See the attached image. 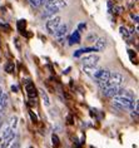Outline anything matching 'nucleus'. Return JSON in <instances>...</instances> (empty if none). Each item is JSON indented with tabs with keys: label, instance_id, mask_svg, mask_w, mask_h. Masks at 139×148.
<instances>
[{
	"label": "nucleus",
	"instance_id": "obj_1",
	"mask_svg": "<svg viewBox=\"0 0 139 148\" xmlns=\"http://www.w3.org/2000/svg\"><path fill=\"white\" fill-rule=\"evenodd\" d=\"M60 24H61V18L60 16H58V15L57 16H52V18H49V19L46 20L45 29L48 30L49 34H54Z\"/></svg>",
	"mask_w": 139,
	"mask_h": 148
},
{
	"label": "nucleus",
	"instance_id": "obj_2",
	"mask_svg": "<svg viewBox=\"0 0 139 148\" xmlns=\"http://www.w3.org/2000/svg\"><path fill=\"white\" fill-rule=\"evenodd\" d=\"M99 55H95V54H90V55H87L82 59V63L84 66H95L98 63H99Z\"/></svg>",
	"mask_w": 139,
	"mask_h": 148
},
{
	"label": "nucleus",
	"instance_id": "obj_3",
	"mask_svg": "<svg viewBox=\"0 0 139 148\" xmlns=\"http://www.w3.org/2000/svg\"><path fill=\"white\" fill-rule=\"evenodd\" d=\"M124 82V77H123V74H120L118 72H115V73H110V78H109V84L110 86H120Z\"/></svg>",
	"mask_w": 139,
	"mask_h": 148
},
{
	"label": "nucleus",
	"instance_id": "obj_4",
	"mask_svg": "<svg viewBox=\"0 0 139 148\" xmlns=\"http://www.w3.org/2000/svg\"><path fill=\"white\" fill-rule=\"evenodd\" d=\"M119 90H120V88L118 86H108L103 89V94L105 95V97L114 98L115 95L119 94Z\"/></svg>",
	"mask_w": 139,
	"mask_h": 148
},
{
	"label": "nucleus",
	"instance_id": "obj_5",
	"mask_svg": "<svg viewBox=\"0 0 139 148\" xmlns=\"http://www.w3.org/2000/svg\"><path fill=\"white\" fill-rule=\"evenodd\" d=\"M25 89H27V93L29 95V98H36V95H38V89H36V87L34 86L33 82L28 80L27 86H25Z\"/></svg>",
	"mask_w": 139,
	"mask_h": 148
},
{
	"label": "nucleus",
	"instance_id": "obj_6",
	"mask_svg": "<svg viewBox=\"0 0 139 148\" xmlns=\"http://www.w3.org/2000/svg\"><path fill=\"white\" fill-rule=\"evenodd\" d=\"M82 42V36H80V33L78 30H74L73 34L69 36V44L73 45V44H80Z\"/></svg>",
	"mask_w": 139,
	"mask_h": 148
},
{
	"label": "nucleus",
	"instance_id": "obj_7",
	"mask_svg": "<svg viewBox=\"0 0 139 148\" xmlns=\"http://www.w3.org/2000/svg\"><path fill=\"white\" fill-rule=\"evenodd\" d=\"M97 49V51H103L105 48H107V39L104 38V36H102V38H98L97 42H95V47H94Z\"/></svg>",
	"mask_w": 139,
	"mask_h": 148
},
{
	"label": "nucleus",
	"instance_id": "obj_8",
	"mask_svg": "<svg viewBox=\"0 0 139 148\" xmlns=\"http://www.w3.org/2000/svg\"><path fill=\"white\" fill-rule=\"evenodd\" d=\"M15 137H16V133H15V131H13L12 133H10V136H8L6 138H4V142H0V143H1V144H0V147H1V148H8L9 144L12 143L14 139H15Z\"/></svg>",
	"mask_w": 139,
	"mask_h": 148
},
{
	"label": "nucleus",
	"instance_id": "obj_9",
	"mask_svg": "<svg viewBox=\"0 0 139 148\" xmlns=\"http://www.w3.org/2000/svg\"><path fill=\"white\" fill-rule=\"evenodd\" d=\"M68 32V25L67 24H60L59 27H58V29L55 30V33H54V35L58 36V38H64V35L67 34Z\"/></svg>",
	"mask_w": 139,
	"mask_h": 148
},
{
	"label": "nucleus",
	"instance_id": "obj_10",
	"mask_svg": "<svg viewBox=\"0 0 139 148\" xmlns=\"http://www.w3.org/2000/svg\"><path fill=\"white\" fill-rule=\"evenodd\" d=\"M93 51H97V49L94 47H91V48H82V49H78L76 51H74V57H80L82 54L93 53Z\"/></svg>",
	"mask_w": 139,
	"mask_h": 148
},
{
	"label": "nucleus",
	"instance_id": "obj_11",
	"mask_svg": "<svg viewBox=\"0 0 139 148\" xmlns=\"http://www.w3.org/2000/svg\"><path fill=\"white\" fill-rule=\"evenodd\" d=\"M8 103H9V97H8V94H6V93L1 94V97H0V112H3V110L6 108Z\"/></svg>",
	"mask_w": 139,
	"mask_h": 148
},
{
	"label": "nucleus",
	"instance_id": "obj_12",
	"mask_svg": "<svg viewBox=\"0 0 139 148\" xmlns=\"http://www.w3.org/2000/svg\"><path fill=\"white\" fill-rule=\"evenodd\" d=\"M118 95H123V97H128V98L134 99V93H133V90H130V89H120Z\"/></svg>",
	"mask_w": 139,
	"mask_h": 148
},
{
	"label": "nucleus",
	"instance_id": "obj_13",
	"mask_svg": "<svg viewBox=\"0 0 139 148\" xmlns=\"http://www.w3.org/2000/svg\"><path fill=\"white\" fill-rule=\"evenodd\" d=\"M83 70H84V73H87L88 75H90V77H94V74L98 72V69L95 66H84Z\"/></svg>",
	"mask_w": 139,
	"mask_h": 148
},
{
	"label": "nucleus",
	"instance_id": "obj_14",
	"mask_svg": "<svg viewBox=\"0 0 139 148\" xmlns=\"http://www.w3.org/2000/svg\"><path fill=\"white\" fill-rule=\"evenodd\" d=\"M46 0H29V3H30V5L33 8H39V6H42L45 4Z\"/></svg>",
	"mask_w": 139,
	"mask_h": 148
},
{
	"label": "nucleus",
	"instance_id": "obj_15",
	"mask_svg": "<svg viewBox=\"0 0 139 148\" xmlns=\"http://www.w3.org/2000/svg\"><path fill=\"white\" fill-rule=\"evenodd\" d=\"M98 38H99V36H98L97 33H90V34L87 36V42H88V43H90V44H94V43L97 42V39H98Z\"/></svg>",
	"mask_w": 139,
	"mask_h": 148
},
{
	"label": "nucleus",
	"instance_id": "obj_16",
	"mask_svg": "<svg viewBox=\"0 0 139 148\" xmlns=\"http://www.w3.org/2000/svg\"><path fill=\"white\" fill-rule=\"evenodd\" d=\"M25 25H27V21H25L24 19H20L19 21H18V30H19L20 33H25Z\"/></svg>",
	"mask_w": 139,
	"mask_h": 148
},
{
	"label": "nucleus",
	"instance_id": "obj_17",
	"mask_svg": "<svg viewBox=\"0 0 139 148\" xmlns=\"http://www.w3.org/2000/svg\"><path fill=\"white\" fill-rule=\"evenodd\" d=\"M40 94H42V98H43L44 103H45L46 106H50V99H49V95L46 94V92L44 89H40Z\"/></svg>",
	"mask_w": 139,
	"mask_h": 148
},
{
	"label": "nucleus",
	"instance_id": "obj_18",
	"mask_svg": "<svg viewBox=\"0 0 139 148\" xmlns=\"http://www.w3.org/2000/svg\"><path fill=\"white\" fill-rule=\"evenodd\" d=\"M52 143H53V147L54 148H59L60 146V140H59V137H58L57 134H52Z\"/></svg>",
	"mask_w": 139,
	"mask_h": 148
},
{
	"label": "nucleus",
	"instance_id": "obj_19",
	"mask_svg": "<svg viewBox=\"0 0 139 148\" xmlns=\"http://www.w3.org/2000/svg\"><path fill=\"white\" fill-rule=\"evenodd\" d=\"M16 124H18V118L15 116H13L12 118H10V121H9V128L15 129L16 128Z\"/></svg>",
	"mask_w": 139,
	"mask_h": 148
},
{
	"label": "nucleus",
	"instance_id": "obj_20",
	"mask_svg": "<svg viewBox=\"0 0 139 148\" xmlns=\"http://www.w3.org/2000/svg\"><path fill=\"white\" fill-rule=\"evenodd\" d=\"M14 70H15L14 63H6V65H5V72L9 73V74H12V73H14Z\"/></svg>",
	"mask_w": 139,
	"mask_h": 148
},
{
	"label": "nucleus",
	"instance_id": "obj_21",
	"mask_svg": "<svg viewBox=\"0 0 139 148\" xmlns=\"http://www.w3.org/2000/svg\"><path fill=\"white\" fill-rule=\"evenodd\" d=\"M85 29H87V23H80L79 25H78V30L79 33H82V32H85Z\"/></svg>",
	"mask_w": 139,
	"mask_h": 148
},
{
	"label": "nucleus",
	"instance_id": "obj_22",
	"mask_svg": "<svg viewBox=\"0 0 139 148\" xmlns=\"http://www.w3.org/2000/svg\"><path fill=\"white\" fill-rule=\"evenodd\" d=\"M119 30H120V34H122L123 36H125V38H129V33H128V30L124 27H122Z\"/></svg>",
	"mask_w": 139,
	"mask_h": 148
},
{
	"label": "nucleus",
	"instance_id": "obj_23",
	"mask_svg": "<svg viewBox=\"0 0 139 148\" xmlns=\"http://www.w3.org/2000/svg\"><path fill=\"white\" fill-rule=\"evenodd\" d=\"M29 116H30V118H31V121H33V123H36L38 122V117L35 116L34 113L31 112V110H29Z\"/></svg>",
	"mask_w": 139,
	"mask_h": 148
},
{
	"label": "nucleus",
	"instance_id": "obj_24",
	"mask_svg": "<svg viewBox=\"0 0 139 148\" xmlns=\"http://www.w3.org/2000/svg\"><path fill=\"white\" fill-rule=\"evenodd\" d=\"M10 148H20V142L19 140H15V142H14V144Z\"/></svg>",
	"mask_w": 139,
	"mask_h": 148
},
{
	"label": "nucleus",
	"instance_id": "obj_25",
	"mask_svg": "<svg viewBox=\"0 0 139 148\" xmlns=\"http://www.w3.org/2000/svg\"><path fill=\"white\" fill-rule=\"evenodd\" d=\"M18 40H19V39L15 38V39H14V43H15V45H16L18 49H20V44H19V42H18Z\"/></svg>",
	"mask_w": 139,
	"mask_h": 148
},
{
	"label": "nucleus",
	"instance_id": "obj_26",
	"mask_svg": "<svg viewBox=\"0 0 139 148\" xmlns=\"http://www.w3.org/2000/svg\"><path fill=\"white\" fill-rule=\"evenodd\" d=\"M12 92L16 93V92H18V87H16V86H12Z\"/></svg>",
	"mask_w": 139,
	"mask_h": 148
},
{
	"label": "nucleus",
	"instance_id": "obj_27",
	"mask_svg": "<svg viewBox=\"0 0 139 148\" xmlns=\"http://www.w3.org/2000/svg\"><path fill=\"white\" fill-rule=\"evenodd\" d=\"M68 123H69V124H72V123H73V121H72V116H69V117H68Z\"/></svg>",
	"mask_w": 139,
	"mask_h": 148
},
{
	"label": "nucleus",
	"instance_id": "obj_28",
	"mask_svg": "<svg viewBox=\"0 0 139 148\" xmlns=\"http://www.w3.org/2000/svg\"><path fill=\"white\" fill-rule=\"evenodd\" d=\"M1 94H3V89H1V87H0V97H1Z\"/></svg>",
	"mask_w": 139,
	"mask_h": 148
},
{
	"label": "nucleus",
	"instance_id": "obj_29",
	"mask_svg": "<svg viewBox=\"0 0 139 148\" xmlns=\"http://www.w3.org/2000/svg\"><path fill=\"white\" fill-rule=\"evenodd\" d=\"M0 122H1V117H0Z\"/></svg>",
	"mask_w": 139,
	"mask_h": 148
}]
</instances>
